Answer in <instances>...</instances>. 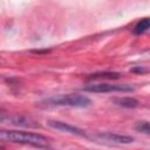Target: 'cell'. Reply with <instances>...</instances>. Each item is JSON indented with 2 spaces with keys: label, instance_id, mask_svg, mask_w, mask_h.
I'll return each mask as SVG.
<instances>
[{
  "label": "cell",
  "instance_id": "cell-1",
  "mask_svg": "<svg viewBox=\"0 0 150 150\" xmlns=\"http://www.w3.org/2000/svg\"><path fill=\"white\" fill-rule=\"evenodd\" d=\"M0 138L5 142L26 144V145H32L40 149H45L49 146L48 138L45 137L43 135L35 134V132L20 131V130H1Z\"/></svg>",
  "mask_w": 150,
  "mask_h": 150
},
{
  "label": "cell",
  "instance_id": "cell-2",
  "mask_svg": "<svg viewBox=\"0 0 150 150\" xmlns=\"http://www.w3.org/2000/svg\"><path fill=\"white\" fill-rule=\"evenodd\" d=\"M46 104L59 105V107H74V108H84L90 105L91 101L86 95L81 94H62L47 98Z\"/></svg>",
  "mask_w": 150,
  "mask_h": 150
},
{
  "label": "cell",
  "instance_id": "cell-10",
  "mask_svg": "<svg viewBox=\"0 0 150 150\" xmlns=\"http://www.w3.org/2000/svg\"><path fill=\"white\" fill-rule=\"evenodd\" d=\"M135 130L144 135H150V122H145V121L138 122L135 125Z\"/></svg>",
  "mask_w": 150,
  "mask_h": 150
},
{
  "label": "cell",
  "instance_id": "cell-3",
  "mask_svg": "<svg viewBox=\"0 0 150 150\" xmlns=\"http://www.w3.org/2000/svg\"><path fill=\"white\" fill-rule=\"evenodd\" d=\"M82 90L90 93H127L132 91L134 88L129 84H116V83H90L82 87Z\"/></svg>",
  "mask_w": 150,
  "mask_h": 150
},
{
  "label": "cell",
  "instance_id": "cell-8",
  "mask_svg": "<svg viewBox=\"0 0 150 150\" xmlns=\"http://www.w3.org/2000/svg\"><path fill=\"white\" fill-rule=\"evenodd\" d=\"M149 29H150V18H144L135 25L132 32L136 35H141V34H144L145 32H148Z\"/></svg>",
  "mask_w": 150,
  "mask_h": 150
},
{
  "label": "cell",
  "instance_id": "cell-11",
  "mask_svg": "<svg viewBox=\"0 0 150 150\" xmlns=\"http://www.w3.org/2000/svg\"><path fill=\"white\" fill-rule=\"evenodd\" d=\"M146 69H144V68H142V67H136V68H132L131 69V71H134V73H144Z\"/></svg>",
  "mask_w": 150,
  "mask_h": 150
},
{
  "label": "cell",
  "instance_id": "cell-7",
  "mask_svg": "<svg viewBox=\"0 0 150 150\" xmlns=\"http://www.w3.org/2000/svg\"><path fill=\"white\" fill-rule=\"evenodd\" d=\"M112 102L116 105L123 107V108H136L138 105V101L134 97L130 96H124V97H114Z\"/></svg>",
  "mask_w": 150,
  "mask_h": 150
},
{
  "label": "cell",
  "instance_id": "cell-6",
  "mask_svg": "<svg viewBox=\"0 0 150 150\" xmlns=\"http://www.w3.org/2000/svg\"><path fill=\"white\" fill-rule=\"evenodd\" d=\"M1 122L4 123H9V124H13V125H21V127H38L39 124L34 123L30 118H27V117H23V116H5L2 115L1 116Z\"/></svg>",
  "mask_w": 150,
  "mask_h": 150
},
{
  "label": "cell",
  "instance_id": "cell-9",
  "mask_svg": "<svg viewBox=\"0 0 150 150\" xmlns=\"http://www.w3.org/2000/svg\"><path fill=\"white\" fill-rule=\"evenodd\" d=\"M120 77H121V74L116 73V71H100V73L91 74L89 76V79H91V80H101V79L116 80V79H120Z\"/></svg>",
  "mask_w": 150,
  "mask_h": 150
},
{
  "label": "cell",
  "instance_id": "cell-5",
  "mask_svg": "<svg viewBox=\"0 0 150 150\" xmlns=\"http://www.w3.org/2000/svg\"><path fill=\"white\" fill-rule=\"evenodd\" d=\"M47 124L53 128V129H56L59 131H62V132H68V134H71V135H77V136H84L86 132L83 129H80L75 125H71L69 123H66V122H61V121H55V120H49L47 121Z\"/></svg>",
  "mask_w": 150,
  "mask_h": 150
},
{
  "label": "cell",
  "instance_id": "cell-4",
  "mask_svg": "<svg viewBox=\"0 0 150 150\" xmlns=\"http://www.w3.org/2000/svg\"><path fill=\"white\" fill-rule=\"evenodd\" d=\"M96 137H98L100 139H102L104 142H109V143H114V144H130L134 142V138L131 136L115 134V132H110V131L98 132V134H96Z\"/></svg>",
  "mask_w": 150,
  "mask_h": 150
}]
</instances>
